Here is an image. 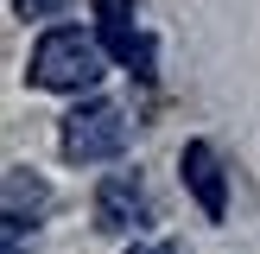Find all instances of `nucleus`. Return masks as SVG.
I'll return each instance as SVG.
<instances>
[{
    "label": "nucleus",
    "mask_w": 260,
    "mask_h": 254,
    "mask_svg": "<svg viewBox=\"0 0 260 254\" xmlns=\"http://www.w3.org/2000/svg\"><path fill=\"white\" fill-rule=\"evenodd\" d=\"M102 70H108V51H102V38L83 32V25H51V32H38L32 64H25V76H32L38 89H51V96H83V89L102 83Z\"/></svg>",
    "instance_id": "nucleus-1"
},
{
    "label": "nucleus",
    "mask_w": 260,
    "mask_h": 254,
    "mask_svg": "<svg viewBox=\"0 0 260 254\" xmlns=\"http://www.w3.org/2000/svg\"><path fill=\"white\" fill-rule=\"evenodd\" d=\"M45 210H51V190L38 184L25 165H13V172H7V254H19V235H25Z\"/></svg>",
    "instance_id": "nucleus-6"
},
{
    "label": "nucleus",
    "mask_w": 260,
    "mask_h": 254,
    "mask_svg": "<svg viewBox=\"0 0 260 254\" xmlns=\"http://www.w3.org/2000/svg\"><path fill=\"white\" fill-rule=\"evenodd\" d=\"M127 254H172V248H159V241H140V248H127Z\"/></svg>",
    "instance_id": "nucleus-8"
},
{
    "label": "nucleus",
    "mask_w": 260,
    "mask_h": 254,
    "mask_svg": "<svg viewBox=\"0 0 260 254\" xmlns=\"http://www.w3.org/2000/svg\"><path fill=\"white\" fill-rule=\"evenodd\" d=\"M178 178H184V190L197 197V210L210 216V223L229 216V178H222V159H216L210 140H184V152H178Z\"/></svg>",
    "instance_id": "nucleus-4"
},
{
    "label": "nucleus",
    "mask_w": 260,
    "mask_h": 254,
    "mask_svg": "<svg viewBox=\"0 0 260 254\" xmlns=\"http://www.w3.org/2000/svg\"><path fill=\"white\" fill-rule=\"evenodd\" d=\"M25 19H57V13H70V0H19Z\"/></svg>",
    "instance_id": "nucleus-7"
},
{
    "label": "nucleus",
    "mask_w": 260,
    "mask_h": 254,
    "mask_svg": "<svg viewBox=\"0 0 260 254\" xmlns=\"http://www.w3.org/2000/svg\"><path fill=\"white\" fill-rule=\"evenodd\" d=\"M127 140H134V121H127L114 102H83V108L63 114L57 146H63L70 165H102V159H121Z\"/></svg>",
    "instance_id": "nucleus-2"
},
{
    "label": "nucleus",
    "mask_w": 260,
    "mask_h": 254,
    "mask_svg": "<svg viewBox=\"0 0 260 254\" xmlns=\"http://www.w3.org/2000/svg\"><path fill=\"white\" fill-rule=\"evenodd\" d=\"M146 223H152L146 178L140 172H108L95 184V229H108V235H140Z\"/></svg>",
    "instance_id": "nucleus-3"
},
{
    "label": "nucleus",
    "mask_w": 260,
    "mask_h": 254,
    "mask_svg": "<svg viewBox=\"0 0 260 254\" xmlns=\"http://www.w3.org/2000/svg\"><path fill=\"white\" fill-rule=\"evenodd\" d=\"M95 38H102V51H108V57L134 64L140 76H152V45L134 32V19H127L121 0H95Z\"/></svg>",
    "instance_id": "nucleus-5"
}]
</instances>
